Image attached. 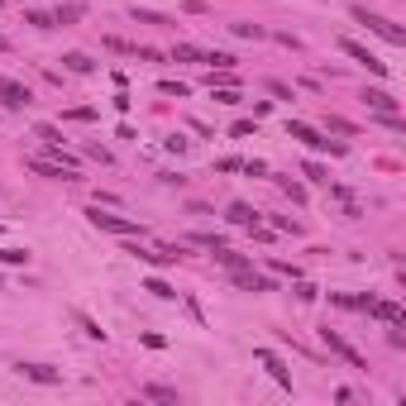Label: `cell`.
Here are the masks:
<instances>
[{"label":"cell","mask_w":406,"mask_h":406,"mask_svg":"<svg viewBox=\"0 0 406 406\" xmlns=\"http://www.w3.org/2000/svg\"><path fill=\"white\" fill-rule=\"evenodd\" d=\"M210 91H215V86H210ZM215 101H220V106H235L239 96H235V91H230V86H220V91H215Z\"/></svg>","instance_id":"cell-26"},{"label":"cell","mask_w":406,"mask_h":406,"mask_svg":"<svg viewBox=\"0 0 406 406\" xmlns=\"http://www.w3.org/2000/svg\"><path fill=\"white\" fill-rule=\"evenodd\" d=\"M81 330H86V335H91V340H106V330H101V325H96V320H91V315H81Z\"/></svg>","instance_id":"cell-23"},{"label":"cell","mask_w":406,"mask_h":406,"mask_svg":"<svg viewBox=\"0 0 406 406\" xmlns=\"http://www.w3.org/2000/svg\"><path fill=\"white\" fill-rule=\"evenodd\" d=\"M320 340H325V349H335V354H340V359H349V363H354V368H368V363H363V354H359V349H354V344H344L340 340V335H335V330H320Z\"/></svg>","instance_id":"cell-7"},{"label":"cell","mask_w":406,"mask_h":406,"mask_svg":"<svg viewBox=\"0 0 406 406\" xmlns=\"http://www.w3.org/2000/svg\"><path fill=\"white\" fill-rule=\"evenodd\" d=\"M273 230H282V235H297L301 225H297V220H287V215H278V220H273Z\"/></svg>","instance_id":"cell-21"},{"label":"cell","mask_w":406,"mask_h":406,"mask_svg":"<svg viewBox=\"0 0 406 406\" xmlns=\"http://www.w3.org/2000/svg\"><path fill=\"white\" fill-rule=\"evenodd\" d=\"M235 282H239V287H249V292H273V282H268V278H258V273H253L249 263H244V268H235Z\"/></svg>","instance_id":"cell-11"},{"label":"cell","mask_w":406,"mask_h":406,"mask_svg":"<svg viewBox=\"0 0 406 406\" xmlns=\"http://www.w3.org/2000/svg\"><path fill=\"white\" fill-rule=\"evenodd\" d=\"M29 86L24 81H15V77H0V106L5 110H29Z\"/></svg>","instance_id":"cell-4"},{"label":"cell","mask_w":406,"mask_h":406,"mask_svg":"<svg viewBox=\"0 0 406 406\" xmlns=\"http://www.w3.org/2000/svg\"><path fill=\"white\" fill-rule=\"evenodd\" d=\"M172 58H182V63H205V53H201V48H191V44H182Z\"/></svg>","instance_id":"cell-17"},{"label":"cell","mask_w":406,"mask_h":406,"mask_svg":"<svg viewBox=\"0 0 406 406\" xmlns=\"http://www.w3.org/2000/svg\"><path fill=\"white\" fill-rule=\"evenodd\" d=\"M19 373L29 377V382H63V373L48 368V363H19Z\"/></svg>","instance_id":"cell-10"},{"label":"cell","mask_w":406,"mask_h":406,"mask_svg":"<svg viewBox=\"0 0 406 406\" xmlns=\"http://www.w3.org/2000/svg\"><path fill=\"white\" fill-rule=\"evenodd\" d=\"M368 311H373L377 315V320H387V325H406V311H402V306H397V301H368Z\"/></svg>","instance_id":"cell-9"},{"label":"cell","mask_w":406,"mask_h":406,"mask_svg":"<svg viewBox=\"0 0 406 406\" xmlns=\"http://www.w3.org/2000/svg\"><path fill=\"white\" fill-rule=\"evenodd\" d=\"M258 363H263L268 373H273V382H278V387H292V373L282 368V359L273 354V349H258Z\"/></svg>","instance_id":"cell-8"},{"label":"cell","mask_w":406,"mask_h":406,"mask_svg":"<svg viewBox=\"0 0 406 406\" xmlns=\"http://www.w3.org/2000/svg\"><path fill=\"white\" fill-rule=\"evenodd\" d=\"M230 225H249V230H258V210L244 205V201H235L230 205Z\"/></svg>","instance_id":"cell-12"},{"label":"cell","mask_w":406,"mask_h":406,"mask_svg":"<svg viewBox=\"0 0 406 406\" xmlns=\"http://www.w3.org/2000/svg\"><path fill=\"white\" fill-rule=\"evenodd\" d=\"M5 48H10V39H0V53H5Z\"/></svg>","instance_id":"cell-28"},{"label":"cell","mask_w":406,"mask_h":406,"mask_svg":"<svg viewBox=\"0 0 406 406\" xmlns=\"http://www.w3.org/2000/svg\"><path fill=\"white\" fill-rule=\"evenodd\" d=\"M148 292H153V297H163V301H172V297H177V292H172V287H168L163 278H153V282H148Z\"/></svg>","instance_id":"cell-18"},{"label":"cell","mask_w":406,"mask_h":406,"mask_svg":"<svg viewBox=\"0 0 406 406\" xmlns=\"http://www.w3.org/2000/svg\"><path fill=\"white\" fill-rule=\"evenodd\" d=\"M63 63H67V72H77V77H86V72H96V63L86 58V53H67Z\"/></svg>","instance_id":"cell-14"},{"label":"cell","mask_w":406,"mask_h":406,"mask_svg":"<svg viewBox=\"0 0 406 406\" xmlns=\"http://www.w3.org/2000/svg\"><path fill=\"white\" fill-rule=\"evenodd\" d=\"M81 15H86V5H63V10L53 15V24H77Z\"/></svg>","instance_id":"cell-16"},{"label":"cell","mask_w":406,"mask_h":406,"mask_svg":"<svg viewBox=\"0 0 406 406\" xmlns=\"http://www.w3.org/2000/svg\"><path fill=\"white\" fill-rule=\"evenodd\" d=\"M340 48L349 53V58H354V63H363V67H368L373 77H387V63H377V58H373V53H368L363 44H354V39H340Z\"/></svg>","instance_id":"cell-5"},{"label":"cell","mask_w":406,"mask_h":406,"mask_svg":"<svg viewBox=\"0 0 406 406\" xmlns=\"http://www.w3.org/2000/svg\"><path fill=\"white\" fill-rule=\"evenodd\" d=\"M205 63L210 67H235V58H230V53H205Z\"/></svg>","instance_id":"cell-22"},{"label":"cell","mask_w":406,"mask_h":406,"mask_svg":"<svg viewBox=\"0 0 406 406\" xmlns=\"http://www.w3.org/2000/svg\"><path fill=\"white\" fill-rule=\"evenodd\" d=\"M330 129H335V134H354V125H349V120H340V115H330Z\"/></svg>","instance_id":"cell-27"},{"label":"cell","mask_w":406,"mask_h":406,"mask_svg":"<svg viewBox=\"0 0 406 406\" xmlns=\"http://www.w3.org/2000/svg\"><path fill=\"white\" fill-rule=\"evenodd\" d=\"M363 101H368V106H373V110H382V115H397V101H392L387 91H368V96H363Z\"/></svg>","instance_id":"cell-15"},{"label":"cell","mask_w":406,"mask_h":406,"mask_svg":"<svg viewBox=\"0 0 406 406\" xmlns=\"http://www.w3.org/2000/svg\"><path fill=\"white\" fill-rule=\"evenodd\" d=\"M91 215V225L96 230H110V235H125V239H134V235H143V225L139 220H125V215H110V210H101V205H91L86 210Z\"/></svg>","instance_id":"cell-2"},{"label":"cell","mask_w":406,"mask_h":406,"mask_svg":"<svg viewBox=\"0 0 406 406\" xmlns=\"http://www.w3.org/2000/svg\"><path fill=\"white\" fill-rule=\"evenodd\" d=\"M29 24H34V29H53V15H44V10H29Z\"/></svg>","instance_id":"cell-20"},{"label":"cell","mask_w":406,"mask_h":406,"mask_svg":"<svg viewBox=\"0 0 406 406\" xmlns=\"http://www.w3.org/2000/svg\"><path fill=\"white\" fill-rule=\"evenodd\" d=\"M0 263H29V253L24 249H0Z\"/></svg>","instance_id":"cell-19"},{"label":"cell","mask_w":406,"mask_h":406,"mask_svg":"<svg viewBox=\"0 0 406 406\" xmlns=\"http://www.w3.org/2000/svg\"><path fill=\"white\" fill-rule=\"evenodd\" d=\"M306 177H311V182H330V172L320 168V163H306Z\"/></svg>","instance_id":"cell-24"},{"label":"cell","mask_w":406,"mask_h":406,"mask_svg":"<svg viewBox=\"0 0 406 406\" xmlns=\"http://www.w3.org/2000/svg\"><path fill=\"white\" fill-rule=\"evenodd\" d=\"M143 397H148V402H168V406H177V387H163V382H148V387H143Z\"/></svg>","instance_id":"cell-13"},{"label":"cell","mask_w":406,"mask_h":406,"mask_svg":"<svg viewBox=\"0 0 406 406\" xmlns=\"http://www.w3.org/2000/svg\"><path fill=\"white\" fill-rule=\"evenodd\" d=\"M235 34H239V39H263V29H258V24H235Z\"/></svg>","instance_id":"cell-25"},{"label":"cell","mask_w":406,"mask_h":406,"mask_svg":"<svg viewBox=\"0 0 406 406\" xmlns=\"http://www.w3.org/2000/svg\"><path fill=\"white\" fill-rule=\"evenodd\" d=\"M354 19H359V24H368V29H373L377 39H387V44H397V48L406 44V29H402V24H392V19L373 15V10H368V5H354Z\"/></svg>","instance_id":"cell-1"},{"label":"cell","mask_w":406,"mask_h":406,"mask_svg":"<svg viewBox=\"0 0 406 406\" xmlns=\"http://www.w3.org/2000/svg\"><path fill=\"white\" fill-rule=\"evenodd\" d=\"M287 134H292V139H301L306 143V148H330V153H344L340 143H330V139H320V134H315L311 125H301V120H292V125H287Z\"/></svg>","instance_id":"cell-6"},{"label":"cell","mask_w":406,"mask_h":406,"mask_svg":"<svg viewBox=\"0 0 406 406\" xmlns=\"http://www.w3.org/2000/svg\"><path fill=\"white\" fill-rule=\"evenodd\" d=\"M29 172H39L48 182H77V168H67L58 158H29Z\"/></svg>","instance_id":"cell-3"}]
</instances>
